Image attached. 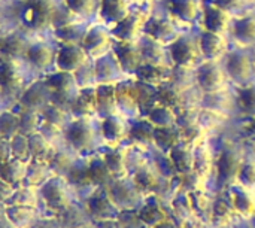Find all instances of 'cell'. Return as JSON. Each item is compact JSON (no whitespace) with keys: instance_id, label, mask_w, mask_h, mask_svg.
<instances>
[{"instance_id":"obj_1","label":"cell","mask_w":255,"mask_h":228,"mask_svg":"<svg viewBox=\"0 0 255 228\" xmlns=\"http://www.w3.org/2000/svg\"><path fill=\"white\" fill-rule=\"evenodd\" d=\"M1 13L30 37L46 36L55 25L60 4L58 0H10L3 4Z\"/></svg>"},{"instance_id":"obj_2","label":"cell","mask_w":255,"mask_h":228,"mask_svg":"<svg viewBox=\"0 0 255 228\" xmlns=\"http://www.w3.org/2000/svg\"><path fill=\"white\" fill-rule=\"evenodd\" d=\"M34 78L22 58L0 57V99L15 102Z\"/></svg>"},{"instance_id":"obj_3","label":"cell","mask_w":255,"mask_h":228,"mask_svg":"<svg viewBox=\"0 0 255 228\" xmlns=\"http://www.w3.org/2000/svg\"><path fill=\"white\" fill-rule=\"evenodd\" d=\"M94 116H78L70 118V121L63 128V140L67 148H70L78 155L91 152L100 137L99 125H96Z\"/></svg>"},{"instance_id":"obj_4","label":"cell","mask_w":255,"mask_h":228,"mask_svg":"<svg viewBox=\"0 0 255 228\" xmlns=\"http://www.w3.org/2000/svg\"><path fill=\"white\" fill-rule=\"evenodd\" d=\"M55 40L46 36H36L30 39L27 51L24 54V61L36 76H42L54 70L55 64Z\"/></svg>"},{"instance_id":"obj_5","label":"cell","mask_w":255,"mask_h":228,"mask_svg":"<svg viewBox=\"0 0 255 228\" xmlns=\"http://www.w3.org/2000/svg\"><path fill=\"white\" fill-rule=\"evenodd\" d=\"M42 79L51 91V103L69 111L76 94L81 90L76 82L75 73L52 70L42 75Z\"/></svg>"},{"instance_id":"obj_6","label":"cell","mask_w":255,"mask_h":228,"mask_svg":"<svg viewBox=\"0 0 255 228\" xmlns=\"http://www.w3.org/2000/svg\"><path fill=\"white\" fill-rule=\"evenodd\" d=\"M167 55H169V63L175 69H182V70L196 69L199 61L202 60L197 39L187 34H179L167 45Z\"/></svg>"},{"instance_id":"obj_7","label":"cell","mask_w":255,"mask_h":228,"mask_svg":"<svg viewBox=\"0 0 255 228\" xmlns=\"http://www.w3.org/2000/svg\"><path fill=\"white\" fill-rule=\"evenodd\" d=\"M72 187L66 178L52 175L43 185L39 187L40 202L54 214H64L72 206Z\"/></svg>"},{"instance_id":"obj_8","label":"cell","mask_w":255,"mask_h":228,"mask_svg":"<svg viewBox=\"0 0 255 228\" xmlns=\"http://www.w3.org/2000/svg\"><path fill=\"white\" fill-rule=\"evenodd\" d=\"M223 66L227 78L238 87L251 82L255 76L254 55H251L245 48L233 51L229 49L223 57Z\"/></svg>"},{"instance_id":"obj_9","label":"cell","mask_w":255,"mask_h":228,"mask_svg":"<svg viewBox=\"0 0 255 228\" xmlns=\"http://www.w3.org/2000/svg\"><path fill=\"white\" fill-rule=\"evenodd\" d=\"M114 36L111 33V28L100 22H90L85 34L82 37V48L90 57V60H96L106 52L112 51L114 46Z\"/></svg>"},{"instance_id":"obj_10","label":"cell","mask_w":255,"mask_h":228,"mask_svg":"<svg viewBox=\"0 0 255 228\" xmlns=\"http://www.w3.org/2000/svg\"><path fill=\"white\" fill-rule=\"evenodd\" d=\"M194 75L199 88L205 94L217 93L226 88L227 75L220 60H205L203 63H199Z\"/></svg>"},{"instance_id":"obj_11","label":"cell","mask_w":255,"mask_h":228,"mask_svg":"<svg viewBox=\"0 0 255 228\" xmlns=\"http://www.w3.org/2000/svg\"><path fill=\"white\" fill-rule=\"evenodd\" d=\"M51 103V91L43 82L42 76H36L13 102L15 106L25 111L42 112L46 105Z\"/></svg>"},{"instance_id":"obj_12","label":"cell","mask_w":255,"mask_h":228,"mask_svg":"<svg viewBox=\"0 0 255 228\" xmlns=\"http://www.w3.org/2000/svg\"><path fill=\"white\" fill-rule=\"evenodd\" d=\"M55 46H57V52H55L54 70L75 73L82 66H85L88 61H91L81 43L55 42Z\"/></svg>"},{"instance_id":"obj_13","label":"cell","mask_w":255,"mask_h":228,"mask_svg":"<svg viewBox=\"0 0 255 228\" xmlns=\"http://www.w3.org/2000/svg\"><path fill=\"white\" fill-rule=\"evenodd\" d=\"M233 13L226 10L224 7L218 6L215 1L209 0L202 4V12H200V25L202 30L212 31V33H220L227 36L232 27L233 21Z\"/></svg>"},{"instance_id":"obj_14","label":"cell","mask_w":255,"mask_h":228,"mask_svg":"<svg viewBox=\"0 0 255 228\" xmlns=\"http://www.w3.org/2000/svg\"><path fill=\"white\" fill-rule=\"evenodd\" d=\"M149 13L143 10H133L120 22L111 27V33L115 40L124 42H139L143 36V28Z\"/></svg>"},{"instance_id":"obj_15","label":"cell","mask_w":255,"mask_h":228,"mask_svg":"<svg viewBox=\"0 0 255 228\" xmlns=\"http://www.w3.org/2000/svg\"><path fill=\"white\" fill-rule=\"evenodd\" d=\"M85 211L94 221L118 218L120 209L112 202L106 187H97L85 200Z\"/></svg>"},{"instance_id":"obj_16","label":"cell","mask_w":255,"mask_h":228,"mask_svg":"<svg viewBox=\"0 0 255 228\" xmlns=\"http://www.w3.org/2000/svg\"><path fill=\"white\" fill-rule=\"evenodd\" d=\"M91 61H93V67H94L97 85H102V84L117 85L128 78V75L124 72L120 61L117 60L114 51H109L105 55H102L96 60H91Z\"/></svg>"},{"instance_id":"obj_17","label":"cell","mask_w":255,"mask_h":228,"mask_svg":"<svg viewBox=\"0 0 255 228\" xmlns=\"http://www.w3.org/2000/svg\"><path fill=\"white\" fill-rule=\"evenodd\" d=\"M143 36L167 46L173 39L179 36V33L172 18L160 16V15H149L143 28Z\"/></svg>"},{"instance_id":"obj_18","label":"cell","mask_w":255,"mask_h":228,"mask_svg":"<svg viewBox=\"0 0 255 228\" xmlns=\"http://www.w3.org/2000/svg\"><path fill=\"white\" fill-rule=\"evenodd\" d=\"M136 81L149 88H160L163 84L170 81L172 76V64H157L142 61L140 66L133 73Z\"/></svg>"},{"instance_id":"obj_19","label":"cell","mask_w":255,"mask_h":228,"mask_svg":"<svg viewBox=\"0 0 255 228\" xmlns=\"http://www.w3.org/2000/svg\"><path fill=\"white\" fill-rule=\"evenodd\" d=\"M99 131L100 137L108 146H118L128 134V124L118 112L103 116L99 124Z\"/></svg>"},{"instance_id":"obj_20","label":"cell","mask_w":255,"mask_h":228,"mask_svg":"<svg viewBox=\"0 0 255 228\" xmlns=\"http://www.w3.org/2000/svg\"><path fill=\"white\" fill-rule=\"evenodd\" d=\"M197 42L203 60H223L229 51V40L224 34L220 33L202 30Z\"/></svg>"},{"instance_id":"obj_21","label":"cell","mask_w":255,"mask_h":228,"mask_svg":"<svg viewBox=\"0 0 255 228\" xmlns=\"http://www.w3.org/2000/svg\"><path fill=\"white\" fill-rule=\"evenodd\" d=\"M112 51L120 61L121 67L124 72L130 76L136 72V69L140 66L142 60V52L139 42H124V40H114Z\"/></svg>"},{"instance_id":"obj_22","label":"cell","mask_w":255,"mask_h":228,"mask_svg":"<svg viewBox=\"0 0 255 228\" xmlns=\"http://www.w3.org/2000/svg\"><path fill=\"white\" fill-rule=\"evenodd\" d=\"M131 12V6L128 0H99L97 13L100 24L106 27H112L121 19H124Z\"/></svg>"},{"instance_id":"obj_23","label":"cell","mask_w":255,"mask_h":228,"mask_svg":"<svg viewBox=\"0 0 255 228\" xmlns=\"http://www.w3.org/2000/svg\"><path fill=\"white\" fill-rule=\"evenodd\" d=\"M30 36L24 31L12 27L1 39H0V57L9 58H22L30 43Z\"/></svg>"},{"instance_id":"obj_24","label":"cell","mask_w":255,"mask_h":228,"mask_svg":"<svg viewBox=\"0 0 255 228\" xmlns=\"http://www.w3.org/2000/svg\"><path fill=\"white\" fill-rule=\"evenodd\" d=\"M164 9L169 16L181 22H194L202 12V0H164Z\"/></svg>"},{"instance_id":"obj_25","label":"cell","mask_w":255,"mask_h":228,"mask_svg":"<svg viewBox=\"0 0 255 228\" xmlns=\"http://www.w3.org/2000/svg\"><path fill=\"white\" fill-rule=\"evenodd\" d=\"M229 33L241 48H250L255 45V13L233 16Z\"/></svg>"},{"instance_id":"obj_26","label":"cell","mask_w":255,"mask_h":228,"mask_svg":"<svg viewBox=\"0 0 255 228\" xmlns=\"http://www.w3.org/2000/svg\"><path fill=\"white\" fill-rule=\"evenodd\" d=\"M69 112H70L72 118L97 115V85L81 88L79 93L76 94Z\"/></svg>"},{"instance_id":"obj_27","label":"cell","mask_w":255,"mask_h":228,"mask_svg":"<svg viewBox=\"0 0 255 228\" xmlns=\"http://www.w3.org/2000/svg\"><path fill=\"white\" fill-rule=\"evenodd\" d=\"M90 22L85 21H78V19H72L67 22H61L57 24L49 36L55 40V42H70V43H81L82 37L85 34V30L88 27Z\"/></svg>"},{"instance_id":"obj_28","label":"cell","mask_w":255,"mask_h":228,"mask_svg":"<svg viewBox=\"0 0 255 228\" xmlns=\"http://www.w3.org/2000/svg\"><path fill=\"white\" fill-rule=\"evenodd\" d=\"M102 157L112 173L114 179L124 178L127 175V164H128V151L124 149L121 145L118 146H106V151L102 152Z\"/></svg>"},{"instance_id":"obj_29","label":"cell","mask_w":255,"mask_h":228,"mask_svg":"<svg viewBox=\"0 0 255 228\" xmlns=\"http://www.w3.org/2000/svg\"><path fill=\"white\" fill-rule=\"evenodd\" d=\"M87 166H88V176H90L93 188L108 187L114 181V176L109 172L102 154L87 155Z\"/></svg>"},{"instance_id":"obj_30","label":"cell","mask_w":255,"mask_h":228,"mask_svg":"<svg viewBox=\"0 0 255 228\" xmlns=\"http://www.w3.org/2000/svg\"><path fill=\"white\" fill-rule=\"evenodd\" d=\"M58 4L75 19L90 22L97 13L99 0H58Z\"/></svg>"},{"instance_id":"obj_31","label":"cell","mask_w":255,"mask_h":228,"mask_svg":"<svg viewBox=\"0 0 255 228\" xmlns=\"http://www.w3.org/2000/svg\"><path fill=\"white\" fill-rule=\"evenodd\" d=\"M118 100H117V85L102 84L97 85V115L100 118L118 114Z\"/></svg>"},{"instance_id":"obj_32","label":"cell","mask_w":255,"mask_h":228,"mask_svg":"<svg viewBox=\"0 0 255 228\" xmlns=\"http://www.w3.org/2000/svg\"><path fill=\"white\" fill-rule=\"evenodd\" d=\"M64 178L69 182V185L72 188H75V190L91 188L93 185H91V181H90V176H88L87 155H78Z\"/></svg>"},{"instance_id":"obj_33","label":"cell","mask_w":255,"mask_h":228,"mask_svg":"<svg viewBox=\"0 0 255 228\" xmlns=\"http://www.w3.org/2000/svg\"><path fill=\"white\" fill-rule=\"evenodd\" d=\"M140 52H142V60L146 63H157V64H170L169 63V55H167V46L152 40L149 37L142 36L139 40Z\"/></svg>"},{"instance_id":"obj_34","label":"cell","mask_w":255,"mask_h":228,"mask_svg":"<svg viewBox=\"0 0 255 228\" xmlns=\"http://www.w3.org/2000/svg\"><path fill=\"white\" fill-rule=\"evenodd\" d=\"M54 173H52V170H51V167H49L48 163L31 158L27 163V172H25V178H24V184L22 185H28V187L39 188Z\"/></svg>"},{"instance_id":"obj_35","label":"cell","mask_w":255,"mask_h":228,"mask_svg":"<svg viewBox=\"0 0 255 228\" xmlns=\"http://www.w3.org/2000/svg\"><path fill=\"white\" fill-rule=\"evenodd\" d=\"M25 172H27V163L15 157L9 158L4 163H0V178L15 188L24 184Z\"/></svg>"},{"instance_id":"obj_36","label":"cell","mask_w":255,"mask_h":228,"mask_svg":"<svg viewBox=\"0 0 255 228\" xmlns=\"http://www.w3.org/2000/svg\"><path fill=\"white\" fill-rule=\"evenodd\" d=\"M146 119L155 127V128H166L173 127L178 121V115L173 109V106L166 103H157L152 106L146 115Z\"/></svg>"},{"instance_id":"obj_37","label":"cell","mask_w":255,"mask_h":228,"mask_svg":"<svg viewBox=\"0 0 255 228\" xmlns=\"http://www.w3.org/2000/svg\"><path fill=\"white\" fill-rule=\"evenodd\" d=\"M4 215L15 228H28L36 221V208L6 205Z\"/></svg>"},{"instance_id":"obj_38","label":"cell","mask_w":255,"mask_h":228,"mask_svg":"<svg viewBox=\"0 0 255 228\" xmlns=\"http://www.w3.org/2000/svg\"><path fill=\"white\" fill-rule=\"evenodd\" d=\"M76 157H78V154L73 152L70 148H67V146L66 148L55 146V151H54L52 157L49 158L48 164H49L54 175H58V176L64 178L67 175L69 169L72 167L73 161L76 160Z\"/></svg>"},{"instance_id":"obj_39","label":"cell","mask_w":255,"mask_h":228,"mask_svg":"<svg viewBox=\"0 0 255 228\" xmlns=\"http://www.w3.org/2000/svg\"><path fill=\"white\" fill-rule=\"evenodd\" d=\"M235 105L248 118L255 116V82L251 81L248 84L239 85V90L235 97Z\"/></svg>"},{"instance_id":"obj_40","label":"cell","mask_w":255,"mask_h":228,"mask_svg":"<svg viewBox=\"0 0 255 228\" xmlns=\"http://www.w3.org/2000/svg\"><path fill=\"white\" fill-rule=\"evenodd\" d=\"M28 146H30L31 158L40 160V161H45V163L49 161V158L52 157V154L55 151L54 142H51L48 137H45L39 131L28 136Z\"/></svg>"},{"instance_id":"obj_41","label":"cell","mask_w":255,"mask_h":228,"mask_svg":"<svg viewBox=\"0 0 255 228\" xmlns=\"http://www.w3.org/2000/svg\"><path fill=\"white\" fill-rule=\"evenodd\" d=\"M40 116H42V122L49 125V127H54L60 131H63V128L66 127V124L70 121L72 115L69 111L54 105V103H49L43 108V111L40 112Z\"/></svg>"},{"instance_id":"obj_42","label":"cell","mask_w":255,"mask_h":228,"mask_svg":"<svg viewBox=\"0 0 255 228\" xmlns=\"http://www.w3.org/2000/svg\"><path fill=\"white\" fill-rule=\"evenodd\" d=\"M19 133V115L13 106L0 109V137L10 140Z\"/></svg>"},{"instance_id":"obj_43","label":"cell","mask_w":255,"mask_h":228,"mask_svg":"<svg viewBox=\"0 0 255 228\" xmlns=\"http://www.w3.org/2000/svg\"><path fill=\"white\" fill-rule=\"evenodd\" d=\"M40 200L39 188L28 187V185H19L15 188L13 194L7 200L6 205H18V206H31L37 208V203Z\"/></svg>"},{"instance_id":"obj_44","label":"cell","mask_w":255,"mask_h":228,"mask_svg":"<svg viewBox=\"0 0 255 228\" xmlns=\"http://www.w3.org/2000/svg\"><path fill=\"white\" fill-rule=\"evenodd\" d=\"M19 115V133L24 136H31L34 133L39 131L40 124H42V116L40 112H33V111H25V109H19L18 106L12 105Z\"/></svg>"},{"instance_id":"obj_45","label":"cell","mask_w":255,"mask_h":228,"mask_svg":"<svg viewBox=\"0 0 255 228\" xmlns=\"http://www.w3.org/2000/svg\"><path fill=\"white\" fill-rule=\"evenodd\" d=\"M154 130H155V127L146 118L139 119V121H134L133 124H128L127 137L134 140V142H139V143L152 142L154 140Z\"/></svg>"},{"instance_id":"obj_46","label":"cell","mask_w":255,"mask_h":228,"mask_svg":"<svg viewBox=\"0 0 255 228\" xmlns=\"http://www.w3.org/2000/svg\"><path fill=\"white\" fill-rule=\"evenodd\" d=\"M10 149H12V157L28 163L31 160V152H30V146H28V137L18 133L16 136H13L10 139Z\"/></svg>"},{"instance_id":"obj_47","label":"cell","mask_w":255,"mask_h":228,"mask_svg":"<svg viewBox=\"0 0 255 228\" xmlns=\"http://www.w3.org/2000/svg\"><path fill=\"white\" fill-rule=\"evenodd\" d=\"M236 181H239V184L244 188L248 190H254L255 188V161H248V163H241L236 176Z\"/></svg>"},{"instance_id":"obj_48","label":"cell","mask_w":255,"mask_h":228,"mask_svg":"<svg viewBox=\"0 0 255 228\" xmlns=\"http://www.w3.org/2000/svg\"><path fill=\"white\" fill-rule=\"evenodd\" d=\"M75 78L76 82L79 85V88H87V87H96V75H94V67H93V61H88L85 66H82L79 70L75 72Z\"/></svg>"},{"instance_id":"obj_49","label":"cell","mask_w":255,"mask_h":228,"mask_svg":"<svg viewBox=\"0 0 255 228\" xmlns=\"http://www.w3.org/2000/svg\"><path fill=\"white\" fill-rule=\"evenodd\" d=\"M212 1H215L218 6L224 7L233 15L238 12H242L250 3H254V0H212Z\"/></svg>"},{"instance_id":"obj_50","label":"cell","mask_w":255,"mask_h":228,"mask_svg":"<svg viewBox=\"0 0 255 228\" xmlns=\"http://www.w3.org/2000/svg\"><path fill=\"white\" fill-rule=\"evenodd\" d=\"M13 191H15V187H12L10 184H7L6 181L0 178V203L6 205L10 196L13 194Z\"/></svg>"},{"instance_id":"obj_51","label":"cell","mask_w":255,"mask_h":228,"mask_svg":"<svg viewBox=\"0 0 255 228\" xmlns=\"http://www.w3.org/2000/svg\"><path fill=\"white\" fill-rule=\"evenodd\" d=\"M9 158H12L10 140L1 139V137H0V163H4V161H7Z\"/></svg>"},{"instance_id":"obj_52","label":"cell","mask_w":255,"mask_h":228,"mask_svg":"<svg viewBox=\"0 0 255 228\" xmlns=\"http://www.w3.org/2000/svg\"><path fill=\"white\" fill-rule=\"evenodd\" d=\"M12 28V25H10V22L6 19V16L1 13V9H0V39L9 31Z\"/></svg>"},{"instance_id":"obj_53","label":"cell","mask_w":255,"mask_h":228,"mask_svg":"<svg viewBox=\"0 0 255 228\" xmlns=\"http://www.w3.org/2000/svg\"><path fill=\"white\" fill-rule=\"evenodd\" d=\"M0 228H15L13 227V224L6 218V215L3 214V215H0Z\"/></svg>"},{"instance_id":"obj_54","label":"cell","mask_w":255,"mask_h":228,"mask_svg":"<svg viewBox=\"0 0 255 228\" xmlns=\"http://www.w3.org/2000/svg\"><path fill=\"white\" fill-rule=\"evenodd\" d=\"M248 130L253 133V134H255V116H253V118H250V124H248Z\"/></svg>"},{"instance_id":"obj_55","label":"cell","mask_w":255,"mask_h":228,"mask_svg":"<svg viewBox=\"0 0 255 228\" xmlns=\"http://www.w3.org/2000/svg\"><path fill=\"white\" fill-rule=\"evenodd\" d=\"M4 208H6V205L0 203V215H3V214H4Z\"/></svg>"},{"instance_id":"obj_56","label":"cell","mask_w":255,"mask_h":228,"mask_svg":"<svg viewBox=\"0 0 255 228\" xmlns=\"http://www.w3.org/2000/svg\"><path fill=\"white\" fill-rule=\"evenodd\" d=\"M0 1H1L3 4H6V3H7V1H10V0H0Z\"/></svg>"},{"instance_id":"obj_57","label":"cell","mask_w":255,"mask_h":228,"mask_svg":"<svg viewBox=\"0 0 255 228\" xmlns=\"http://www.w3.org/2000/svg\"><path fill=\"white\" fill-rule=\"evenodd\" d=\"M79 228H96V227H88V226H82V227Z\"/></svg>"},{"instance_id":"obj_58","label":"cell","mask_w":255,"mask_h":228,"mask_svg":"<svg viewBox=\"0 0 255 228\" xmlns=\"http://www.w3.org/2000/svg\"><path fill=\"white\" fill-rule=\"evenodd\" d=\"M1 7H3V3H1V1H0V9H1Z\"/></svg>"},{"instance_id":"obj_59","label":"cell","mask_w":255,"mask_h":228,"mask_svg":"<svg viewBox=\"0 0 255 228\" xmlns=\"http://www.w3.org/2000/svg\"><path fill=\"white\" fill-rule=\"evenodd\" d=\"M254 67H255V54H254Z\"/></svg>"},{"instance_id":"obj_60","label":"cell","mask_w":255,"mask_h":228,"mask_svg":"<svg viewBox=\"0 0 255 228\" xmlns=\"http://www.w3.org/2000/svg\"><path fill=\"white\" fill-rule=\"evenodd\" d=\"M254 1H255V0H254Z\"/></svg>"}]
</instances>
